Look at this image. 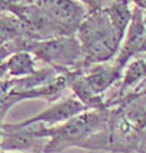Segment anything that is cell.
Returning <instances> with one entry per match:
<instances>
[{"label": "cell", "mask_w": 146, "mask_h": 153, "mask_svg": "<svg viewBox=\"0 0 146 153\" xmlns=\"http://www.w3.org/2000/svg\"><path fill=\"white\" fill-rule=\"evenodd\" d=\"M108 117V112L83 114L80 117H73L61 127L47 128V136L51 137V141L45 144L42 153H56L69 146H82L86 140H89L91 134L105 128Z\"/></svg>", "instance_id": "cell-1"}, {"label": "cell", "mask_w": 146, "mask_h": 153, "mask_svg": "<svg viewBox=\"0 0 146 153\" xmlns=\"http://www.w3.org/2000/svg\"><path fill=\"white\" fill-rule=\"evenodd\" d=\"M32 51L41 60L53 64L54 67L77 66L79 61L85 60V50L79 39L74 36H56L44 42L35 44Z\"/></svg>", "instance_id": "cell-2"}, {"label": "cell", "mask_w": 146, "mask_h": 153, "mask_svg": "<svg viewBox=\"0 0 146 153\" xmlns=\"http://www.w3.org/2000/svg\"><path fill=\"white\" fill-rule=\"evenodd\" d=\"M44 12L56 24L60 36H72L83 22L88 10L74 0H41Z\"/></svg>", "instance_id": "cell-3"}, {"label": "cell", "mask_w": 146, "mask_h": 153, "mask_svg": "<svg viewBox=\"0 0 146 153\" xmlns=\"http://www.w3.org/2000/svg\"><path fill=\"white\" fill-rule=\"evenodd\" d=\"M86 106L76 101V99H67L64 102H60L57 105L51 106L50 109L41 112L39 115L31 118L28 121L21 123V126H29V124H35V123H47V124H54L57 121H63V120H69V118L77 115L79 112L85 111Z\"/></svg>", "instance_id": "cell-4"}, {"label": "cell", "mask_w": 146, "mask_h": 153, "mask_svg": "<svg viewBox=\"0 0 146 153\" xmlns=\"http://www.w3.org/2000/svg\"><path fill=\"white\" fill-rule=\"evenodd\" d=\"M7 69L10 74L19 76V74H31L34 73V61L28 53H18L15 54L7 63Z\"/></svg>", "instance_id": "cell-5"}, {"label": "cell", "mask_w": 146, "mask_h": 153, "mask_svg": "<svg viewBox=\"0 0 146 153\" xmlns=\"http://www.w3.org/2000/svg\"><path fill=\"white\" fill-rule=\"evenodd\" d=\"M145 74H146L145 60H137V61H134L133 64L129 67V70H127V74H126V77H124V83H123V88H121V92H124L127 88L133 86L139 79L145 77Z\"/></svg>", "instance_id": "cell-6"}, {"label": "cell", "mask_w": 146, "mask_h": 153, "mask_svg": "<svg viewBox=\"0 0 146 153\" xmlns=\"http://www.w3.org/2000/svg\"><path fill=\"white\" fill-rule=\"evenodd\" d=\"M145 63H146V57H145Z\"/></svg>", "instance_id": "cell-7"}]
</instances>
